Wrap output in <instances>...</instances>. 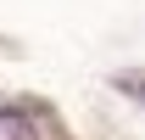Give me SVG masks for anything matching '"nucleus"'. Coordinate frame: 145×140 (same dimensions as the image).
<instances>
[{"label":"nucleus","instance_id":"f257e3e1","mask_svg":"<svg viewBox=\"0 0 145 140\" xmlns=\"http://www.w3.org/2000/svg\"><path fill=\"white\" fill-rule=\"evenodd\" d=\"M0 140H34V123L22 118V112H6L0 106Z\"/></svg>","mask_w":145,"mask_h":140}]
</instances>
